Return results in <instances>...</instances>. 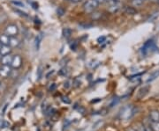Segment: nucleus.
Here are the masks:
<instances>
[{"label":"nucleus","instance_id":"6ab92c4d","mask_svg":"<svg viewBox=\"0 0 159 131\" xmlns=\"http://www.w3.org/2000/svg\"><path fill=\"white\" fill-rule=\"evenodd\" d=\"M11 5H13L14 6H16V7H25L24 6V4H23L22 2H20V1H15V0H11Z\"/></svg>","mask_w":159,"mask_h":131},{"label":"nucleus","instance_id":"2eb2a0df","mask_svg":"<svg viewBox=\"0 0 159 131\" xmlns=\"http://www.w3.org/2000/svg\"><path fill=\"white\" fill-rule=\"evenodd\" d=\"M43 40V35L42 34H39V35H37V37L35 38V49L38 50L40 48V43H41V41Z\"/></svg>","mask_w":159,"mask_h":131},{"label":"nucleus","instance_id":"cd10ccee","mask_svg":"<svg viewBox=\"0 0 159 131\" xmlns=\"http://www.w3.org/2000/svg\"><path fill=\"white\" fill-rule=\"evenodd\" d=\"M62 100L65 103H66V104H70V103H71V100H70V99H68V98L65 97V96H63L62 97Z\"/></svg>","mask_w":159,"mask_h":131},{"label":"nucleus","instance_id":"ddd939ff","mask_svg":"<svg viewBox=\"0 0 159 131\" xmlns=\"http://www.w3.org/2000/svg\"><path fill=\"white\" fill-rule=\"evenodd\" d=\"M9 41H10V37L6 34H0V43L2 45H9Z\"/></svg>","mask_w":159,"mask_h":131},{"label":"nucleus","instance_id":"473e14b6","mask_svg":"<svg viewBox=\"0 0 159 131\" xmlns=\"http://www.w3.org/2000/svg\"><path fill=\"white\" fill-rule=\"evenodd\" d=\"M2 57H3V56H2V54L0 53V60H1V58H2Z\"/></svg>","mask_w":159,"mask_h":131},{"label":"nucleus","instance_id":"5701e85b","mask_svg":"<svg viewBox=\"0 0 159 131\" xmlns=\"http://www.w3.org/2000/svg\"><path fill=\"white\" fill-rule=\"evenodd\" d=\"M14 11H15V12H17V13H20L19 15H20V16H21V17H25V18L28 17V14H27L26 12H24V11H20V10H18V9L17 10L15 9V10H14Z\"/></svg>","mask_w":159,"mask_h":131},{"label":"nucleus","instance_id":"f257e3e1","mask_svg":"<svg viewBox=\"0 0 159 131\" xmlns=\"http://www.w3.org/2000/svg\"><path fill=\"white\" fill-rule=\"evenodd\" d=\"M135 114V108L133 106H125L119 112V118L121 120H128Z\"/></svg>","mask_w":159,"mask_h":131},{"label":"nucleus","instance_id":"9b49d317","mask_svg":"<svg viewBox=\"0 0 159 131\" xmlns=\"http://www.w3.org/2000/svg\"><path fill=\"white\" fill-rule=\"evenodd\" d=\"M11 48L9 45H2L1 49H0V53L2 54V56H6V55H9L11 54Z\"/></svg>","mask_w":159,"mask_h":131},{"label":"nucleus","instance_id":"2f4dec72","mask_svg":"<svg viewBox=\"0 0 159 131\" xmlns=\"http://www.w3.org/2000/svg\"><path fill=\"white\" fill-rule=\"evenodd\" d=\"M127 131H136L135 129H127Z\"/></svg>","mask_w":159,"mask_h":131},{"label":"nucleus","instance_id":"6e6552de","mask_svg":"<svg viewBox=\"0 0 159 131\" xmlns=\"http://www.w3.org/2000/svg\"><path fill=\"white\" fill-rule=\"evenodd\" d=\"M12 57H13V56H11V54L6 55V56H3L2 58H1V60H0L2 65H10V66H11V61H12Z\"/></svg>","mask_w":159,"mask_h":131},{"label":"nucleus","instance_id":"4c0bfd02","mask_svg":"<svg viewBox=\"0 0 159 131\" xmlns=\"http://www.w3.org/2000/svg\"><path fill=\"white\" fill-rule=\"evenodd\" d=\"M70 1H71V0H70Z\"/></svg>","mask_w":159,"mask_h":131},{"label":"nucleus","instance_id":"f03ea898","mask_svg":"<svg viewBox=\"0 0 159 131\" xmlns=\"http://www.w3.org/2000/svg\"><path fill=\"white\" fill-rule=\"evenodd\" d=\"M98 5L99 4L97 3V0H87L83 5V9L86 12L91 13L97 10Z\"/></svg>","mask_w":159,"mask_h":131},{"label":"nucleus","instance_id":"f704fd0d","mask_svg":"<svg viewBox=\"0 0 159 131\" xmlns=\"http://www.w3.org/2000/svg\"><path fill=\"white\" fill-rule=\"evenodd\" d=\"M151 1H157V0H151Z\"/></svg>","mask_w":159,"mask_h":131},{"label":"nucleus","instance_id":"0eeeda50","mask_svg":"<svg viewBox=\"0 0 159 131\" xmlns=\"http://www.w3.org/2000/svg\"><path fill=\"white\" fill-rule=\"evenodd\" d=\"M154 48V42L152 41V40H148V41H147L145 44H144V46L142 47V53L144 54V55H146L148 52H149L152 49Z\"/></svg>","mask_w":159,"mask_h":131},{"label":"nucleus","instance_id":"20e7f679","mask_svg":"<svg viewBox=\"0 0 159 131\" xmlns=\"http://www.w3.org/2000/svg\"><path fill=\"white\" fill-rule=\"evenodd\" d=\"M22 65V58L20 56L16 55V56H13L12 57V61L11 63V67L12 69H19L21 67Z\"/></svg>","mask_w":159,"mask_h":131},{"label":"nucleus","instance_id":"1a4fd4ad","mask_svg":"<svg viewBox=\"0 0 159 131\" xmlns=\"http://www.w3.org/2000/svg\"><path fill=\"white\" fill-rule=\"evenodd\" d=\"M149 89H150V87H149V86H143L142 88H141L140 90H139V92H138V98L139 99H142V98H143L147 93L148 92V91H149Z\"/></svg>","mask_w":159,"mask_h":131},{"label":"nucleus","instance_id":"72a5a7b5","mask_svg":"<svg viewBox=\"0 0 159 131\" xmlns=\"http://www.w3.org/2000/svg\"><path fill=\"white\" fill-rule=\"evenodd\" d=\"M1 47H2V44H1V43H0V49H1Z\"/></svg>","mask_w":159,"mask_h":131},{"label":"nucleus","instance_id":"9d476101","mask_svg":"<svg viewBox=\"0 0 159 131\" xmlns=\"http://www.w3.org/2000/svg\"><path fill=\"white\" fill-rule=\"evenodd\" d=\"M149 119L151 121H159V112L157 110H152L149 112Z\"/></svg>","mask_w":159,"mask_h":131},{"label":"nucleus","instance_id":"c85d7f7f","mask_svg":"<svg viewBox=\"0 0 159 131\" xmlns=\"http://www.w3.org/2000/svg\"><path fill=\"white\" fill-rule=\"evenodd\" d=\"M97 1L98 4H102V3H104V2H105V0H97Z\"/></svg>","mask_w":159,"mask_h":131},{"label":"nucleus","instance_id":"7c9ffc66","mask_svg":"<svg viewBox=\"0 0 159 131\" xmlns=\"http://www.w3.org/2000/svg\"><path fill=\"white\" fill-rule=\"evenodd\" d=\"M71 1H73L74 3H78V2H80L81 0H71Z\"/></svg>","mask_w":159,"mask_h":131},{"label":"nucleus","instance_id":"7ed1b4c3","mask_svg":"<svg viewBox=\"0 0 159 131\" xmlns=\"http://www.w3.org/2000/svg\"><path fill=\"white\" fill-rule=\"evenodd\" d=\"M5 34L8 35L9 37H16L19 34V28L14 24H9L6 27Z\"/></svg>","mask_w":159,"mask_h":131},{"label":"nucleus","instance_id":"f8f14e48","mask_svg":"<svg viewBox=\"0 0 159 131\" xmlns=\"http://www.w3.org/2000/svg\"><path fill=\"white\" fill-rule=\"evenodd\" d=\"M20 44V40L17 37H10V41H9V46L11 48H17Z\"/></svg>","mask_w":159,"mask_h":131},{"label":"nucleus","instance_id":"a878e982","mask_svg":"<svg viewBox=\"0 0 159 131\" xmlns=\"http://www.w3.org/2000/svg\"><path fill=\"white\" fill-rule=\"evenodd\" d=\"M57 11V15H59V16H63V15H64V13H65V11L63 10L61 7H60V8H58Z\"/></svg>","mask_w":159,"mask_h":131},{"label":"nucleus","instance_id":"412c9836","mask_svg":"<svg viewBox=\"0 0 159 131\" xmlns=\"http://www.w3.org/2000/svg\"><path fill=\"white\" fill-rule=\"evenodd\" d=\"M135 127H136V128H135L136 131H148L147 130V129H146V127H145V125H144L143 123L137 124V126H135Z\"/></svg>","mask_w":159,"mask_h":131},{"label":"nucleus","instance_id":"423d86ee","mask_svg":"<svg viewBox=\"0 0 159 131\" xmlns=\"http://www.w3.org/2000/svg\"><path fill=\"white\" fill-rule=\"evenodd\" d=\"M120 8H121V3L119 2V0H116L112 3L109 4L108 9L111 12H117Z\"/></svg>","mask_w":159,"mask_h":131},{"label":"nucleus","instance_id":"4468645a","mask_svg":"<svg viewBox=\"0 0 159 131\" xmlns=\"http://www.w3.org/2000/svg\"><path fill=\"white\" fill-rule=\"evenodd\" d=\"M158 77H159V70H156V71H154L153 73L149 76V78H148V80H147V83H151L152 81L157 79Z\"/></svg>","mask_w":159,"mask_h":131},{"label":"nucleus","instance_id":"c9c22d12","mask_svg":"<svg viewBox=\"0 0 159 131\" xmlns=\"http://www.w3.org/2000/svg\"><path fill=\"white\" fill-rule=\"evenodd\" d=\"M0 86H1V83H0Z\"/></svg>","mask_w":159,"mask_h":131},{"label":"nucleus","instance_id":"f3484780","mask_svg":"<svg viewBox=\"0 0 159 131\" xmlns=\"http://www.w3.org/2000/svg\"><path fill=\"white\" fill-rule=\"evenodd\" d=\"M131 3H132V5L134 7H138V6H141L143 5L144 0H132Z\"/></svg>","mask_w":159,"mask_h":131},{"label":"nucleus","instance_id":"39448f33","mask_svg":"<svg viewBox=\"0 0 159 131\" xmlns=\"http://www.w3.org/2000/svg\"><path fill=\"white\" fill-rule=\"evenodd\" d=\"M11 71V67L10 65H2L0 67V77L3 78H6L10 77Z\"/></svg>","mask_w":159,"mask_h":131},{"label":"nucleus","instance_id":"dca6fc26","mask_svg":"<svg viewBox=\"0 0 159 131\" xmlns=\"http://www.w3.org/2000/svg\"><path fill=\"white\" fill-rule=\"evenodd\" d=\"M72 34V30L70 28H64L63 29V36L65 38H69Z\"/></svg>","mask_w":159,"mask_h":131},{"label":"nucleus","instance_id":"bb28decb","mask_svg":"<svg viewBox=\"0 0 159 131\" xmlns=\"http://www.w3.org/2000/svg\"><path fill=\"white\" fill-rule=\"evenodd\" d=\"M37 72H38V79L41 78V77H42V73H43V70H42V66L40 65L39 68L37 70Z\"/></svg>","mask_w":159,"mask_h":131},{"label":"nucleus","instance_id":"393cba45","mask_svg":"<svg viewBox=\"0 0 159 131\" xmlns=\"http://www.w3.org/2000/svg\"><path fill=\"white\" fill-rule=\"evenodd\" d=\"M105 40H106V37H105V36L99 37V38L97 39V41H98L100 44H102V43H103V42H105Z\"/></svg>","mask_w":159,"mask_h":131},{"label":"nucleus","instance_id":"c756f323","mask_svg":"<svg viewBox=\"0 0 159 131\" xmlns=\"http://www.w3.org/2000/svg\"><path fill=\"white\" fill-rule=\"evenodd\" d=\"M114 1H116V0H105V2H107L108 4H111V3H112Z\"/></svg>","mask_w":159,"mask_h":131},{"label":"nucleus","instance_id":"a211bd4d","mask_svg":"<svg viewBox=\"0 0 159 131\" xmlns=\"http://www.w3.org/2000/svg\"><path fill=\"white\" fill-rule=\"evenodd\" d=\"M150 125L152 131H159V121H151Z\"/></svg>","mask_w":159,"mask_h":131},{"label":"nucleus","instance_id":"aec40b11","mask_svg":"<svg viewBox=\"0 0 159 131\" xmlns=\"http://www.w3.org/2000/svg\"><path fill=\"white\" fill-rule=\"evenodd\" d=\"M125 11L127 14H131V15H134V14L136 12L135 9H134V7H129V6H128V7H125Z\"/></svg>","mask_w":159,"mask_h":131},{"label":"nucleus","instance_id":"e433bc0d","mask_svg":"<svg viewBox=\"0 0 159 131\" xmlns=\"http://www.w3.org/2000/svg\"><path fill=\"white\" fill-rule=\"evenodd\" d=\"M0 122H1V120H0Z\"/></svg>","mask_w":159,"mask_h":131},{"label":"nucleus","instance_id":"b1692460","mask_svg":"<svg viewBox=\"0 0 159 131\" xmlns=\"http://www.w3.org/2000/svg\"><path fill=\"white\" fill-rule=\"evenodd\" d=\"M1 123V122H0ZM10 126V123L9 122H7L6 120H2V123H1V128H3V129H5V128H7V127H9Z\"/></svg>","mask_w":159,"mask_h":131},{"label":"nucleus","instance_id":"4be33fe9","mask_svg":"<svg viewBox=\"0 0 159 131\" xmlns=\"http://www.w3.org/2000/svg\"><path fill=\"white\" fill-rule=\"evenodd\" d=\"M71 86H72V82H71V80H66V81L64 83V87H65L66 89H69Z\"/></svg>","mask_w":159,"mask_h":131}]
</instances>
